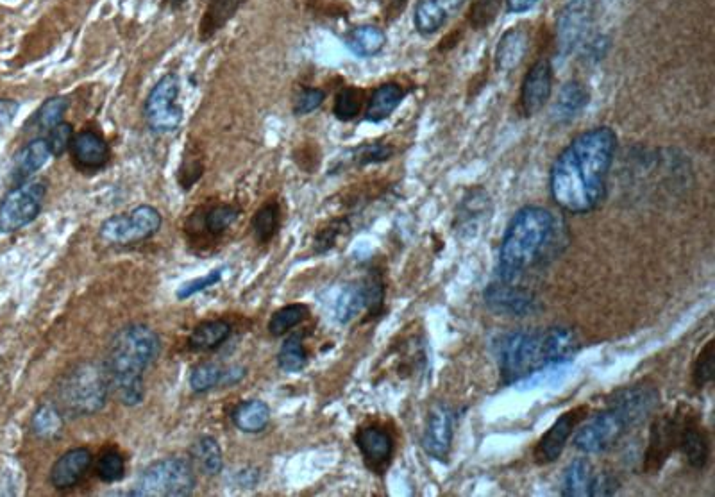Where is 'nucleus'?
Returning <instances> with one entry per match:
<instances>
[{
    "mask_svg": "<svg viewBox=\"0 0 715 497\" xmlns=\"http://www.w3.org/2000/svg\"><path fill=\"white\" fill-rule=\"evenodd\" d=\"M617 135L612 127H594L572 138L558 154L551 174V197L562 210L583 215L605 201L606 177L614 163Z\"/></svg>",
    "mask_w": 715,
    "mask_h": 497,
    "instance_id": "1",
    "label": "nucleus"
},
{
    "mask_svg": "<svg viewBox=\"0 0 715 497\" xmlns=\"http://www.w3.org/2000/svg\"><path fill=\"white\" fill-rule=\"evenodd\" d=\"M160 337L143 324L120 329L110 346L106 376L122 405H140L145 396L143 374L160 354Z\"/></svg>",
    "mask_w": 715,
    "mask_h": 497,
    "instance_id": "2",
    "label": "nucleus"
},
{
    "mask_svg": "<svg viewBox=\"0 0 715 497\" xmlns=\"http://www.w3.org/2000/svg\"><path fill=\"white\" fill-rule=\"evenodd\" d=\"M555 236L556 220L551 211L540 206H526L517 211L499 249V279L515 281L524 270L542 262L551 251Z\"/></svg>",
    "mask_w": 715,
    "mask_h": 497,
    "instance_id": "3",
    "label": "nucleus"
},
{
    "mask_svg": "<svg viewBox=\"0 0 715 497\" xmlns=\"http://www.w3.org/2000/svg\"><path fill=\"white\" fill-rule=\"evenodd\" d=\"M580 346V338L569 328L512 333L501 344L503 381L514 383L551 363L571 360L580 351Z\"/></svg>",
    "mask_w": 715,
    "mask_h": 497,
    "instance_id": "4",
    "label": "nucleus"
},
{
    "mask_svg": "<svg viewBox=\"0 0 715 497\" xmlns=\"http://www.w3.org/2000/svg\"><path fill=\"white\" fill-rule=\"evenodd\" d=\"M108 394L110 383L106 369L93 363L77 365L59 385L61 408L74 417L93 415L102 410L108 401Z\"/></svg>",
    "mask_w": 715,
    "mask_h": 497,
    "instance_id": "5",
    "label": "nucleus"
},
{
    "mask_svg": "<svg viewBox=\"0 0 715 497\" xmlns=\"http://www.w3.org/2000/svg\"><path fill=\"white\" fill-rule=\"evenodd\" d=\"M194 469L183 458H163L142 472L135 496H190L195 490Z\"/></svg>",
    "mask_w": 715,
    "mask_h": 497,
    "instance_id": "6",
    "label": "nucleus"
},
{
    "mask_svg": "<svg viewBox=\"0 0 715 497\" xmlns=\"http://www.w3.org/2000/svg\"><path fill=\"white\" fill-rule=\"evenodd\" d=\"M47 186L43 181H24L0 203V233H15L29 226L42 211Z\"/></svg>",
    "mask_w": 715,
    "mask_h": 497,
    "instance_id": "7",
    "label": "nucleus"
},
{
    "mask_svg": "<svg viewBox=\"0 0 715 497\" xmlns=\"http://www.w3.org/2000/svg\"><path fill=\"white\" fill-rule=\"evenodd\" d=\"M630 422L612 406L592 415L589 421L576 431L574 446L585 455H599L619 444L630 430Z\"/></svg>",
    "mask_w": 715,
    "mask_h": 497,
    "instance_id": "8",
    "label": "nucleus"
},
{
    "mask_svg": "<svg viewBox=\"0 0 715 497\" xmlns=\"http://www.w3.org/2000/svg\"><path fill=\"white\" fill-rule=\"evenodd\" d=\"M161 228L160 211L152 206H138L131 213H120L104 220L101 236L108 244L131 245L156 235Z\"/></svg>",
    "mask_w": 715,
    "mask_h": 497,
    "instance_id": "9",
    "label": "nucleus"
},
{
    "mask_svg": "<svg viewBox=\"0 0 715 497\" xmlns=\"http://www.w3.org/2000/svg\"><path fill=\"white\" fill-rule=\"evenodd\" d=\"M179 81L174 74L161 77L152 88L143 115L154 133H174L183 122V108L177 104Z\"/></svg>",
    "mask_w": 715,
    "mask_h": 497,
    "instance_id": "10",
    "label": "nucleus"
},
{
    "mask_svg": "<svg viewBox=\"0 0 715 497\" xmlns=\"http://www.w3.org/2000/svg\"><path fill=\"white\" fill-rule=\"evenodd\" d=\"M689 406H678L673 413L660 415L649 430L648 449L644 455V471L653 474L664 467L669 456L678 449L683 419Z\"/></svg>",
    "mask_w": 715,
    "mask_h": 497,
    "instance_id": "11",
    "label": "nucleus"
},
{
    "mask_svg": "<svg viewBox=\"0 0 715 497\" xmlns=\"http://www.w3.org/2000/svg\"><path fill=\"white\" fill-rule=\"evenodd\" d=\"M594 0H569L556 18V49L569 56L585 38L592 24Z\"/></svg>",
    "mask_w": 715,
    "mask_h": 497,
    "instance_id": "12",
    "label": "nucleus"
},
{
    "mask_svg": "<svg viewBox=\"0 0 715 497\" xmlns=\"http://www.w3.org/2000/svg\"><path fill=\"white\" fill-rule=\"evenodd\" d=\"M589 417V408L587 406H578L574 410L565 412L558 421L547 430L546 435L539 440V444L535 447V462L539 465L553 464L556 462L562 453H564L567 440L572 435V431L580 426L581 421H585Z\"/></svg>",
    "mask_w": 715,
    "mask_h": 497,
    "instance_id": "13",
    "label": "nucleus"
},
{
    "mask_svg": "<svg viewBox=\"0 0 715 497\" xmlns=\"http://www.w3.org/2000/svg\"><path fill=\"white\" fill-rule=\"evenodd\" d=\"M455 421V412L447 405H437L431 410L422 435V449L426 455L438 462H446L455 437Z\"/></svg>",
    "mask_w": 715,
    "mask_h": 497,
    "instance_id": "14",
    "label": "nucleus"
},
{
    "mask_svg": "<svg viewBox=\"0 0 715 497\" xmlns=\"http://www.w3.org/2000/svg\"><path fill=\"white\" fill-rule=\"evenodd\" d=\"M485 303L492 312L526 317L537 310V297L526 288L515 287L514 281L499 279L485 290Z\"/></svg>",
    "mask_w": 715,
    "mask_h": 497,
    "instance_id": "15",
    "label": "nucleus"
},
{
    "mask_svg": "<svg viewBox=\"0 0 715 497\" xmlns=\"http://www.w3.org/2000/svg\"><path fill=\"white\" fill-rule=\"evenodd\" d=\"M356 446L362 453L365 465L376 474L387 471L394 456V437L392 433L379 424L363 426L356 433Z\"/></svg>",
    "mask_w": 715,
    "mask_h": 497,
    "instance_id": "16",
    "label": "nucleus"
},
{
    "mask_svg": "<svg viewBox=\"0 0 715 497\" xmlns=\"http://www.w3.org/2000/svg\"><path fill=\"white\" fill-rule=\"evenodd\" d=\"M660 394L655 387L649 385H635L617 390L608 399V406L615 408L630 422L631 428L644 421L648 415L657 408Z\"/></svg>",
    "mask_w": 715,
    "mask_h": 497,
    "instance_id": "17",
    "label": "nucleus"
},
{
    "mask_svg": "<svg viewBox=\"0 0 715 497\" xmlns=\"http://www.w3.org/2000/svg\"><path fill=\"white\" fill-rule=\"evenodd\" d=\"M553 93V67L549 59H540L524 77L521 88V106L526 117L537 115L546 106Z\"/></svg>",
    "mask_w": 715,
    "mask_h": 497,
    "instance_id": "18",
    "label": "nucleus"
},
{
    "mask_svg": "<svg viewBox=\"0 0 715 497\" xmlns=\"http://www.w3.org/2000/svg\"><path fill=\"white\" fill-rule=\"evenodd\" d=\"M678 451L685 456L687 464L694 469H705L710 460V437L699 422L698 413L687 408L683 419Z\"/></svg>",
    "mask_w": 715,
    "mask_h": 497,
    "instance_id": "19",
    "label": "nucleus"
},
{
    "mask_svg": "<svg viewBox=\"0 0 715 497\" xmlns=\"http://www.w3.org/2000/svg\"><path fill=\"white\" fill-rule=\"evenodd\" d=\"M465 2L467 0H419L413 15L417 33L422 36L438 33L465 6Z\"/></svg>",
    "mask_w": 715,
    "mask_h": 497,
    "instance_id": "20",
    "label": "nucleus"
},
{
    "mask_svg": "<svg viewBox=\"0 0 715 497\" xmlns=\"http://www.w3.org/2000/svg\"><path fill=\"white\" fill-rule=\"evenodd\" d=\"M93 455L86 447L70 449L65 455L59 456L58 462L52 465L51 483L54 489L68 490L76 487L83 480L88 469L92 467Z\"/></svg>",
    "mask_w": 715,
    "mask_h": 497,
    "instance_id": "21",
    "label": "nucleus"
},
{
    "mask_svg": "<svg viewBox=\"0 0 715 497\" xmlns=\"http://www.w3.org/2000/svg\"><path fill=\"white\" fill-rule=\"evenodd\" d=\"M70 154L79 169L99 170L110 161V147L95 131H81L72 138Z\"/></svg>",
    "mask_w": 715,
    "mask_h": 497,
    "instance_id": "22",
    "label": "nucleus"
},
{
    "mask_svg": "<svg viewBox=\"0 0 715 497\" xmlns=\"http://www.w3.org/2000/svg\"><path fill=\"white\" fill-rule=\"evenodd\" d=\"M589 90L580 81H567L556 97L551 117L556 124H567L572 118L578 117L585 106L589 104Z\"/></svg>",
    "mask_w": 715,
    "mask_h": 497,
    "instance_id": "23",
    "label": "nucleus"
},
{
    "mask_svg": "<svg viewBox=\"0 0 715 497\" xmlns=\"http://www.w3.org/2000/svg\"><path fill=\"white\" fill-rule=\"evenodd\" d=\"M51 156L47 138H38V140L29 142L26 147H22L17 152V156L13 160V169H11L13 181L18 185L24 183L29 177L34 176L38 170L42 169Z\"/></svg>",
    "mask_w": 715,
    "mask_h": 497,
    "instance_id": "24",
    "label": "nucleus"
},
{
    "mask_svg": "<svg viewBox=\"0 0 715 497\" xmlns=\"http://www.w3.org/2000/svg\"><path fill=\"white\" fill-rule=\"evenodd\" d=\"M528 33L521 27L508 29L497 45L496 63L499 70L510 72L521 65L522 59L528 52Z\"/></svg>",
    "mask_w": 715,
    "mask_h": 497,
    "instance_id": "25",
    "label": "nucleus"
},
{
    "mask_svg": "<svg viewBox=\"0 0 715 497\" xmlns=\"http://www.w3.org/2000/svg\"><path fill=\"white\" fill-rule=\"evenodd\" d=\"M490 208H492L490 195L480 186L472 188L463 197L458 213H456L458 226L460 229H467V231L480 228L481 222L488 219Z\"/></svg>",
    "mask_w": 715,
    "mask_h": 497,
    "instance_id": "26",
    "label": "nucleus"
},
{
    "mask_svg": "<svg viewBox=\"0 0 715 497\" xmlns=\"http://www.w3.org/2000/svg\"><path fill=\"white\" fill-rule=\"evenodd\" d=\"M403 99V88L396 83L378 86L372 93L371 101L365 111V118L369 122H381L397 110V106L403 102Z\"/></svg>",
    "mask_w": 715,
    "mask_h": 497,
    "instance_id": "27",
    "label": "nucleus"
},
{
    "mask_svg": "<svg viewBox=\"0 0 715 497\" xmlns=\"http://www.w3.org/2000/svg\"><path fill=\"white\" fill-rule=\"evenodd\" d=\"M245 0H210L201 20V40H210L235 17Z\"/></svg>",
    "mask_w": 715,
    "mask_h": 497,
    "instance_id": "28",
    "label": "nucleus"
},
{
    "mask_svg": "<svg viewBox=\"0 0 715 497\" xmlns=\"http://www.w3.org/2000/svg\"><path fill=\"white\" fill-rule=\"evenodd\" d=\"M231 335V326L226 321L202 322L188 338V347L195 353H206L222 346Z\"/></svg>",
    "mask_w": 715,
    "mask_h": 497,
    "instance_id": "29",
    "label": "nucleus"
},
{
    "mask_svg": "<svg viewBox=\"0 0 715 497\" xmlns=\"http://www.w3.org/2000/svg\"><path fill=\"white\" fill-rule=\"evenodd\" d=\"M270 421V408L260 399H249L236 406L233 422L244 433H260Z\"/></svg>",
    "mask_w": 715,
    "mask_h": 497,
    "instance_id": "30",
    "label": "nucleus"
},
{
    "mask_svg": "<svg viewBox=\"0 0 715 497\" xmlns=\"http://www.w3.org/2000/svg\"><path fill=\"white\" fill-rule=\"evenodd\" d=\"M387 34L378 26H360L347 36V47L360 58H372L385 49Z\"/></svg>",
    "mask_w": 715,
    "mask_h": 497,
    "instance_id": "31",
    "label": "nucleus"
},
{
    "mask_svg": "<svg viewBox=\"0 0 715 497\" xmlns=\"http://www.w3.org/2000/svg\"><path fill=\"white\" fill-rule=\"evenodd\" d=\"M592 478H594L592 465L585 458H578L565 469L560 494L565 497L589 496Z\"/></svg>",
    "mask_w": 715,
    "mask_h": 497,
    "instance_id": "32",
    "label": "nucleus"
},
{
    "mask_svg": "<svg viewBox=\"0 0 715 497\" xmlns=\"http://www.w3.org/2000/svg\"><path fill=\"white\" fill-rule=\"evenodd\" d=\"M367 308L365 283H354L342 288L335 301V317L340 324H347Z\"/></svg>",
    "mask_w": 715,
    "mask_h": 497,
    "instance_id": "33",
    "label": "nucleus"
},
{
    "mask_svg": "<svg viewBox=\"0 0 715 497\" xmlns=\"http://www.w3.org/2000/svg\"><path fill=\"white\" fill-rule=\"evenodd\" d=\"M190 455L197 467L208 476H217L222 471V449L213 437H201L194 442Z\"/></svg>",
    "mask_w": 715,
    "mask_h": 497,
    "instance_id": "34",
    "label": "nucleus"
},
{
    "mask_svg": "<svg viewBox=\"0 0 715 497\" xmlns=\"http://www.w3.org/2000/svg\"><path fill=\"white\" fill-rule=\"evenodd\" d=\"M279 369L295 374L303 371L308 363V353L304 347L303 333H294L286 338L285 344L281 346L278 354Z\"/></svg>",
    "mask_w": 715,
    "mask_h": 497,
    "instance_id": "35",
    "label": "nucleus"
},
{
    "mask_svg": "<svg viewBox=\"0 0 715 497\" xmlns=\"http://www.w3.org/2000/svg\"><path fill=\"white\" fill-rule=\"evenodd\" d=\"M308 315H310V310L306 304H288L272 315L269 322L270 335L272 337L285 335L286 331H290L295 326H299L301 322L306 321Z\"/></svg>",
    "mask_w": 715,
    "mask_h": 497,
    "instance_id": "36",
    "label": "nucleus"
},
{
    "mask_svg": "<svg viewBox=\"0 0 715 497\" xmlns=\"http://www.w3.org/2000/svg\"><path fill=\"white\" fill-rule=\"evenodd\" d=\"M254 238L260 244H267L272 240V236L276 235L279 228V206L278 203H267L261 206L260 210L256 211L253 222Z\"/></svg>",
    "mask_w": 715,
    "mask_h": 497,
    "instance_id": "37",
    "label": "nucleus"
},
{
    "mask_svg": "<svg viewBox=\"0 0 715 497\" xmlns=\"http://www.w3.org/2000/svg\"><path fill=\"white\" fill-rule=\"evenodd\" d=\"M61 428H63V417L56 406L43 405L34 413L33 430L38 437L52 439L61 433Z\"/></svg>",
    "mask_w": 715,
    "mask_h": 497,
    "instance_id": "38",
    "label": "nucleus"
},
{
    "mask_svg": "<svg viewBox=\"0 0 715 497\" xmlns=\"http://www.w3.org/2000/svg\"><path fill=\"white\" fill-rule=\"evenodd\" d=\"M363 106V92L358 90V88H353V86H347L344 90H340L337 95V101H335V108H333V113L338 120L342 122H349L353 118L360 115Z\"/></svg>",
    "mask_w": 715,
    "mask_h": 497,
    "instance_id": "39",
    "label": "nucleus"
},
{
    "mask_svg": "<svg viewBox=\"0 0 715 497\" xmlns=\"http://www.w3.org/2000/svg\"><path fill=\"white\" fill-rule=\"evenodd\" d=\"M97 476L104 483H117L126 476V462L124 456L115 449L104 451L97 460Z\"/></svg>",
    "mask_w": 715,
    "mask_h": 497,
    "instance_id": "40",
    "label": "nucleus"
},
{
    "mask_svg": "<svg viewBox=\"0 0 715 497\" xmlns=\"http://www.w3.org/2000/svg\"><path fill=\"white\" fill-rule=\"evenodd\" d=\"M68 110V99L65 97H51L43 102L42 108L36 113V124L43 131H51L63 122V115Z\"/></svg>",
    "mask_w": 715,
    "mask_h": 497,
    "instance_id": "41",
    "label": "nucleus"
},
{
    "mask_svg": "<svg viewBox=\"0 0 715 497\" xmlns=\"http://www.w3.org/2000/svg\"><path fill=\"white\" fill-rule=\"evenodd\" d=\"M240 211L231 204H219L213 206L204 219V226L208 229V233L213 236H219L238 219Z\"/></svg>",
    "mask_w": 715,
    "mask_h": 497,
    "instance_id": "42",
    "label": "nucleus"
},
{
    "mask_svg": "<svg viewBox=\"0 0 715 497\" xmlns=\"http://www.w3.org/2000/svg\"><path fill=\"white\" fill-rule=\"evenodd\" d=\"M222 372L215 363H201L190 374V387L195 394H204L222 383Z\"/></svg>",
    "mask_w": 715,
    "mask_h": 497,
    "instance_id": "43",
    "label": "nucleus"
},
{
    "mask_svg": "<svg viewBox=\"0 0 715 497\" xmlns=\"http://www.w3.org/2000/svg\"><path fill=\"white\" fill-rule=\"evenodd\" d=\"M692 380L696 388H705L714 381V340L701 349L698 360L694 363Z\"/></svg>",
    "mask_w": 715,
    "mask_h": 497,
    "instance_id": "44",
    "label": "nucleus"
},
{
    "mask_svg": "<svg viewBox=\"0 0 715 497\" xmlns=\"http://www.w3.org/2000/svg\"><path fill=\"white\" fill-rule=\"evenodd\" d=\"M503 0H474L471 8V24L476 29L490 26L501 9Z\"/></svg>",
    "mask_w": 715,
    "mask_h": 497,
    "instance_id": "45",
    "label": "nucleus"
},
{
    "mask_svg": "<svg viewBox=\"0 0 715 497\" xmlns=\"http://www.w3.org/2000/svg\"><path fill=\"white\" fill-rule=\"evenodd\" d=\"M394 149L390 145L385 144H367L358 147L353 151L354 165H371V163H379V161H387L392 158Z\"/></svg>",
    "mask_w": 715,
    "mask_h": 497,
    "instance_id": "46",
    "label": "nucleus"
},
{
    "mask_svg": "<svg viewBox=\"0 0 715 497\" xmlns=\"http://www.w3.org/2000/svg\"><path fill=\"white\" fill-rule=\"evenodd\" d=\"M74 135H76L74 127L70 126V124H65V122H61V124L49 131L47 144H49V149H51V154L54 158L63 156L70 149Z\"/></svg>",
    "mask_w": 715,
    "mask_h": 497,
    "instance_id": "47",
    "label": "nucleus"
},
{
    "mask_svg": "<svg viewBox=\"0 0 715 497\" xmlns=\"http://www.w3.org/2000/svg\"><path fill=\"white\" fill-rule=\"evenodd\" d=\"M326 99V93L324 90H319V88H306L303 92L299 93V97L295 99L294 113L303 117V115H308V113H313L315 110H319L322 106V102Z\"/></svg>",
    "mask_w": 715,
    "mask_h": 497,
    "instance_id": "48",
    "label": "nucleus"
},
{
    "mask_svg": "<svg viewBox=\"0 0 715 497\" xmlns=\"http://www.w3.org/2000/svg\"><path fill=\"white\" fill-rule=\"evenodd\" d=\"M220 279H222V269L213 270V272L206 274V276H202V278L194 279V281H188V283H185L183 287H179V290H177V299L185 301L188 297H192V295L199 294V292L206 290V288L217 285Z\"/></svg>",
    "mask_w": 715,
    "mask_h": 497,
    "instance_id": "49",
    "label": "nucleus"
},
{
    "mask_svg": "<svg viewBox=\"0 0 715 497\" xmlns=\"http://www.w3.org/2000/svg\"><path fill=\"white\" fill-rule=\"evenodd\" d=\"M617 490H619V480L615 478L614 474L612 472H601L598 476L594 474L592 483H590L589 496H614Z\"/></svg>",
    "mask_w": 715,
    "mask_h": 497,
    "instance_id": "50",
    "label": "nucleus"
},
{
    "mask_svg": "<svg viewBox=\"0 0 715 497\" xmlns=\"http://www.w3.org/2000/svg\"><path fill=\"white\" fill-rule=\"evenodd\" d=\"M18 108V102L0 99V127L8 126L17 115Z\"/></svg>",
    "mask_w": 715,
    "mask_h": 497,
    "instance_id": "51",
    "label": "nucleus"
},
{
    "mask_svg": "<svg viewBox=\"0 0 715 497\" xmlns=\"http://www.w3.org/2000/svg\"><path fill=\"white\" fill-rule=\"evenodd\" d=\"M506 8L510 13H526L530 11L539 0H505Z\"/></svg>",
    "mask_w": 715,
    "mask_h": 497,
    "instance_id": "52",
    "label": "nucleus"
},
{
    "mask_svg": "<svg viewBox=\"0 0 715 497\" xmlns=\"http://www.w3.org/2000/svg\"><path fill=\"white\" fill-rule=\"evenodd\" d=\"M245 376V371L242 367H231L222 372V383L220 385H235Z\"/></svg>",
    "mask_w": 715,
    "mask_h": 497,
    "instance_id": "53",
    "label": "nucleus"
},
{
    "mask_svg": "<svg viewBox=\"0 0 715 497\" xmlns=\"http://www.w3.org/2000/svg\"><path fill=\"white\" fill-rule=\"evenodd\" d=\"M167 4H170L172 8H177V6H181V4H185L186 0H165Z\"/></svg>",
    "mask_w": 715,
    "mask_h": 497,
    "instance_id": "54",
    "label": "nucleus"
},
{
    "mask_svg": "<svg viewBox=\"0 0 715 497\" xmlns=\"http://www.w3.org/2000/svg\"><path fill=\"white\" fill-rule=\"evenodd\" d=\"M394 2H396L397 6H401V4H404L406 0H394Z\"/></svg>",
    "mask_w": 715,
    "mask_h": 497,
    "instance_id": "55",
    "label": "nucleus"
},
{
    "mask_svg": "<svg viewBox=\"0 0 715 497\" xmlns=\"http://www.w3.org/2000/svg\"><path fill=\"white\" fill-rule=\"evenodd\" d=\"M308 2H317V0H308Z\"/></svg>",
    "mask_w": 715,
    "mask_h": 497,
    "instance_id": "56",
    "label": "nucleus"
}]
</instances>
